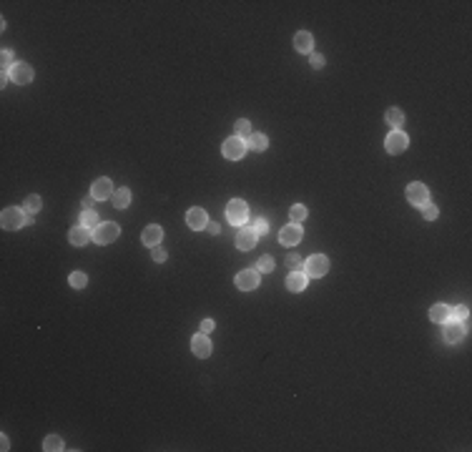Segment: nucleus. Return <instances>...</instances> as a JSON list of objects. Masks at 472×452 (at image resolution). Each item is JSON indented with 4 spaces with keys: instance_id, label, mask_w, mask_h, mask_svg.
<instances>
[{
    "instance_id": "f257e3e1",
    "label": "nucleus",
    "mask_w": 472,
    "mask_h": 452,
    "mask_svg": "<svg viewBox=\"0 0 472 452\" xmlns=\"http://www.w3.org/2000/svg\"><path fill=\"white\" fill-rule=\"evenodd\" d=\"M118 234H121L118 223L106 221V223H98V226H96L93 234H91V239H93L96 244H111V242H116V239H118Z\"/></svg>"
},
{
    "instance_id": "f03ea898",
    "label": "nucleus",
    "mask_w": 472,
    "mask_h": 452,
    "mask_svg": "<svg viewBox=\"0 0 472 452\" xmlns=\"http://www.w3.org/2000/svg\"><path fill=\"white\" fill-rule=\"evenodd\" d=\"M0 223H3V229H21V226H26V211L18 208V206H8L3 211V216H0Z\"/></svg>"
},
{
    "instance_id": "7ed1b4c3",
    "label": "nucleus",
    "mask_w": 472,
    "mask_h": 452,
    "mask_svg": "<svg viewBox=\"0 0 472 452\" xmlns=\"http://www.w3.org/2000/svg\"><path fill=\"white\" fill-rule=\"evenodd\" d=\"M247 216H249V206H247L242 198H231V201H228V206H226V218H228L233 226L244 223Z\"/></svg>"
},
{
    "instance_id": "20e7f679",
    "label": "nucleus",
    "mask_w": 472,
    "mask_h": 452,
    "mask_svg": "<svg viewBox=\"0 0 472 452\" xmlns=\"http://www.w3.org/2000/svg\"><path fill=\"white\" fill-rule=\"evenodd\" d=\"M327 272H329V259L324 254H314L304 264V274L307 277H324Z\"/></svg>"
},
{
    "instance_id": "39448f33",
    "label": "nucleus",
    "mask_w": 472,
    "mask_h": 452,
    "mask_svg": "<svg viewBox=\"0 0 472 452\" xmlns=\"http://www.w3.org/2000/svg\"><path fill=\"white\" fill-rule=\"evenodd\" d=\"M407 201H409L412 206H424V203H429V191H427V186L419 183V181L409 183V186H407Z\"/></svg>"
},
{
    "instance_id": "423d86ee",
    "label": "nucleus",
    "mask_w": 472,
    "mask_h": 452,
    "mask_svg": "<svg viewBox=\"0 0 472 452\" xmlns=\"http://www.w3.org/2000/svg\"><path fill=\"white\" fill-rule=\"evenodd\" d=\"M221 151H223V156H226V158L236 161V158H242V156L247 153V141H244V138H239V136H233V138H228V141L221 146Z\"/></svg>"
},
{
    "instance_id": "0eeeda50",
    "label": "nucleus",
    "mask_w": 472,
    "mask_h": 452,
    "mask_svg": "<svg viewBox=\"0 0 472 452\" xmlns=\"http://www.w3.org/2000/svg\"><path fill=\"white\" fill-rule=\"evenodd\" d=\"M236 287H239L242 292H252L259 287V272L257 269H244L236 274Z\"/></svg>"
},
{
    "instance_id": "6e6552de",
    "label": "nucleus",
    "mask_w": 472,
    "mask_h": 452,
    "mask_svg": "<svg viewBox=\"0 0 472 452\" xmlns=\"http://www.w3.org/2000/svg\"><path fill=\"white\" fill-rule=\"evenodd\" d=\"M464 329H467V327H464L462 322L447 319V322H444V334H442V337H444L447 344H457V342L464 337Z\"/></svg>"
},
{
    "instance_id": "1a4fd4ad",
    "label": "nucleus",
    "mask_w": 472,
    "mask_h": 452,
    "mask_svg": "<svg viewBox=\"0 0 472 452\" xmlns=\"http://www.w3.org/2000/svg\"><path fill=\"white\" fill-rule=\"evenodd\" d=\"M279 242H282L284 247H297V244L302 242V226H299V223L284 226V229L279 232Z\"/></svg>"
},
{
    "instance_id": "9d476101",
    "label": "nucleus",
    "mask_w": 472,
    "mask_h": 452,
    "mask_svg": "<svg viewBox=\"0 0 472 452\" xmlns=\"http://www.w3.org/2000/svg\"><path fill=\"white\" fill-rule=\"evenodd\" d=\"M407 143H409V138H407L402 131H392V133L387 136V141H384V146H387V151H389L392 156L402 153V151L407 148Z\"/></svg>"
},
{
    "instance_id": "9b49d317",
    "label": "nucleus",
    "mask_w": 472,
    "mask_h": 452,
    "mask_svg": "<svg viewBox=\"0 0 472 452\" xmlns=\"http://www.w3.org/2000/svg\"><path fill=\"white\" fill-rule=\"evenodd\" d=\"M11 76H13V83H16V86H28V83L33 81V68H31L28 63H16L13 71H11Z\"/></svg>"
},
{
    "instance_id": "f8f14e48",
    "label": "nucleus",
    "mask_w": 472,
    "mask_h": 452,
    "mask_svg": "<svg viewBox=\"0 0 472 452\" xmlns=\"http://www.w3.org/2000/svg\"><path fill=\"white\" fill-rule=\"evenodd\" d=\"M257 232L252 229V226H244V229H239V234H236V247L239 249H252V247H257Z\"/></svg>"
},
{
    "instance_id": "ddd939ff",
    "label": "nucleus",
    "mask_w": 472,
    "mask_h": 452,
    "mask_svg": "<svg viewBox=\"0 0 472 452\" xmlns=\"http://www.w3.org/2000/svg\"><path fill=\"white\" fill-rule=\"evenodd\" d=\"M161 239H163V229L161 226H156V223H151V226H146L143 229V234H141V242L146 244V247H158L161 244Z\"/></svg>"
},
{
    "instance_id": "4468645a",
    "label": "nucleus",
    "mask_w": 472,
    "mask_h": 452,
    "mask_svg": "<svg viewBox=\"0 0 472 452\" xmlns=\"http://www.w3.org/2000/svg\"><path fill=\"white\" fill-rule=\"evenodd\" d=\"M186 223L191 226L193 232H198V229H206L208 216H206V211H203V208H191V211L186 213Z\"/></svg>"
},
{
    "instance_id": "2eb2a0df",
    "label": "nucleus",
    "mask_w": 472,
    "mask_h": 452,
    "mask_svg": "<svg viewBox=\"0 0 472 452\" xmlns=\"http://www.w3.org/2000/svg\"><path fill=\"white\" fill-rule=\"evenodd\" d=\"M191 352H193L196 357L206 359V357L211 354V342H208V337H206V334H196V337L191 339Z\"/></svg>"
},
{
    "instance_id": "dca6fc26",
    "label": "nucleus",
    "mask_w": 472,
    "mask_h": 452,
    "mask_svg": "<svg viewBox=\"0 0 472 452\" xmlns=\"http://www.w3.org/2000/svg\"><path fill=\"white\" fill-rule=\"evenodd\" d=\"M111 196H113V183H111V178H98V181L93 183V198L103 201V198H111Z\"/></svg>"
},
{
    "instance_id": "f3484780",
    "label": "nucleus",
    "mask_w": 472,
    "mask_h": 452,
    "mask_svg": "<svg viewBox=\"0 0 472 452\" xmlns=\"http://www.w3.org/2000/svg\"><path fill=\"white\" fill-rule=\"evenodd\" d=\"M312 46H314L312 33L302 31V33H297V36H294V48H297L299 53H312Z\"/></svg>"
},
{
    "instance_id": "a211bd4d",
    "label": "nucleus",
    "mask_w": 472,
    "mask_h": 452,
    "mask_svg": "<svg viewBox=\"0 0 472 452\" xmlns=\"http://www.w3.org/2000/svg\"><path fill=\"white\" fill-rule=\"evenodd\" d=\"M304 287H307V274L304 272H292L287 277V289L289 292H302Z\"/></svg>"
},
{
    "instance_id": "6ab92c4d",
    "label": "nucleus",
    "mask_w": 472,
    "mask_h": 452,
    "mask_svg": "<svg viewBox=\"0 0 472 452\" xmlns=\"http://www.w3.org/2000/svg\"><path fill=\"white\" fill-rule=\"evenodd\" d=\"M68 239H71V244H73V247H86V244H88V239H91V234H88L86 226H76V229H71Z\"/></svg>"
},
{
    "instance_id": "aec40b11",
    "label": "nucleus",
    "mask_w": 472,
    "mask_h": 452,
    "mask_svg": "<svg viewBox=\"0 0 472 452\" xmlns=\"http://www.w3.org/2000/svg\"><path fill=\"white\" fill-rule=\"evenodd\" d=\"M429 319H432L434 324H444V322L449 319V307H447V304H434V307H429Z\"/></svg>"
},
{
    "instance_id": "412c9836",
    "label": "nucleus",
    "mask_w": 472,
    "mask_h": 452,
    "mask_svg": "<svg viewBox=\"0 0 472 452\" xmlns=\"http://www.w3.org/2000/svg\"><path fill=\"white\" fill-rule=\"evenodd\" d=\"M269 146V141H267V136L264 133H252L249 138H247V148H254V151H264Z\"/></svg>"
},
{
    "instance_id": "4be33fe9",
    "label": "nucleus",
    "mask_w": 472,
    "mask_h": 452,
    "mask_svg": "<svg viewBox=\"0 0 472 452\" xmlns=\"http://www.w3.org/2000/svg\"><path fill=\"white\" fill-rule=\"evenodd\" d=\"M111 198H113V206H116V208H126V206L131 203V191H128V188H116V193H113Z\"/></svg>"
},
{
    "instance_id": "5701e85b",
    "label": "nucleus",
    "mask_w": 472,
    "mask_h": 452,
    "mask_svg": "<svg viewBox=\"0 0 472 452\" xmlns=\"http://www.w3.org/2000/svg\"><path fill=\"white\" fill-rule=\"evenodd\" d=\"M233 128H236V136H239V138H244V141H247V138H249V136L254 133V131H252V123H249L247 118H239V121H236V126H233Z\"/></svg>"
},
{
    "instance_id": "b1692460",
    "label": "nucleus",
    "mask_w": 472,
    "mask_h": 452,
    "mask_svg": "<svg viewBox=\"0 0 472 452\" xmlns=\"http://www.w3.org/2000/svg\"><path fill=\"white\" fill-rule=\"evenodd\" d=\"M43 449H48V452H58V449H63V439H61L58 434H48L46 442H43Z\"/></svg>"
},
{
    "instance_id": "393cba45",
    "label": "nucleus",
    "mask_w": 472,
    "mask_h": 452,
    "mask_svg": "<svg viewBox=\"0 0 472 452\" xmlns=\"http://www.w3.org/2000/svg\"><path fill=\"white\" fill-rule=\"evenodd\" d=\"M384 118H387V123H389V126H402V121H404V113H402L399 108H389V111L384 113Z\"/></svg>"
},
{
    "instance_id": "a878e982",
    "label": "nucleus",
    "mask_w": 472,
    "mask_h": 452,
    "mask_svg": "<svg viewBox=\"0 0 472 452\" xmlns=\"http://www.w3.org/2000/svg\"><path fill=\"white\" fill-rule=\"evenodd\" d=\"M81 226H86V229H91V226H98L96 211H83V213H81Z\"/></svg>"
},
{
    "instance_id": "bb28decb",
    "label": "nucleus",
    "mask_w": 472,
    "mask_h": 452,
    "mask_svg": "<svg viewBox=\"0 0 472 452\" xmlns=\"http://www.w3.org/2000/svg\"><path fill=\"white\" fill-rule=\"evenodd\" d=\"M38 208H41V196H28L26 203H23V211L26 213H36Z\"/></svg>"
},
{
    "instance_id": "cd10ccee",
    "label": "nucleus",
    "mask_w": 472,
    "mask_h": 452,
    "mask_svg": "<svg viewBox=\"0 0 472 452\" xmlns=\"http://www.w3.org/2000/svg\"><path fill=\"white\" fill-rule=\"evenodd\" d=\"M292 223H302L304 218H307V208L302 206V203H297V206H292Z\"/></svg>"
},
{
    "instance_id": "c85d7f7f",
    "label": "nucleus",
    "mask_w": 472,
    "mask_h": 452,
    "mask_svg": "<svg viewBox=\"0 0 472 452\" xmlns=\"http://www.w3.org/2000/svg\"><path fill=\"white\" fill-rule=\"evenodd\" d=\"M68 282H71V287H76V289H83V287L88 284V277H86L83 272H73Z\"/></svg>"
},
{
    "instance_id": "c756f323",
    "label": "nucleus",
    "mask_w": 472,
    "mask_h": 452,
    "mask_svg": "<svg viewBox=\"0 0 472 452\" xmlns=\"http://www.w3.org/2000/svg\"><path fill=\"white\" fill-rule=\"evenodd\" d=\"M287 267H289L292 272H302V269H304V262H302L299 254H289V257H287Z\"/></svg>"
},
{
    "instance_id": "7c9ffc66",
    "label": "nucleus",
    "mask_w": 472,
    "mask_h": 452,
    "mask_svg": "<svg viewBox=\"0 0 472 452\" xmlns=\"http://www.w3.org/2000/svg\"><path fill=\"white\" fill-rule=\"evenodd\" d=\"M272 269H274V259H272L269 254H267V257H262V259H259L257 272H264V274H267V272H272Z\"/></svg>"
},
{
    "instance_id": "2f4dec72",
    "label": "nucleus",
    "mask_w": 472,
    "mask_h": 452,
    "mask_svg": "<svg viewBox=\"0 0 472 452\" xmlns=\"http://www.w3.org/2000/svg\"><path fill=\"white\" fill-rule=\"evenodd\" d=\"M0 63H3V71H13V53L11 51H3V53H0Z\"/></svg>"
},
{
    "instance_id": "473e14b6",
    "label": "nucleus",
    "mask_w": 472,
    "mask_h": 452,
    "mask_svg": "<svg viewBox=\"0 0 472 452\" xmlns=\"http://www.w3.org/2000/svg\"><path fill=\"white\" fill-rule=\"evenodd\" d=\"M254 232H257L259 237L269 232V223H267V218H257V221H254Z\"/></svg>"
},
{
    "instance_id": "72a5a7b5",
    "label": "nucleus",
    "mask_w": 472,
    "mask_h": 452,
    "mask_svg": "<svg viewBox=\"0 0 472 452\" xmlns=\"http://www.w3.org/2000/svg\"><path fill=\"white\" fill-rule=\"evenodd\" d=\"M422 216H424L427 221L437 218V206H432V203H424V208H422Z\"/></svg>"
},
{
    "instance_id": "f704fd0d",
    "label": "nucleus",
    "mask_w": 472,
    "mask_h": 452,
    "mask_svg": "<svg viewBox=\"0 0 472 452\" xmlns=\"http://www.w3.org/2000/svg\"><path fill=\"white\" fill-rule=\"evenodd\" d=\"M151 254H153V262H158V264H161V262H166V252H163L161 247H153V252H151Z\"/></svg>"
},
{
    "instance_id": "c9c22d12",
    "label": "nucleus",
    "mask_w": 472,
    "mask_h": 452,
    "mask_svg": "<svg viewBox=\"0 0 472 452\" xmlns=\"http://www.w3.org/2000/svg\"><path fill=\"white\" fill-rule=\"evenodd\" d=\"M213 327H216V324H213V319H203V322H201V334L213 332Z\"/></svg>"
},
{
    "instance_id": "e433bc0d",
    "label": "nucleus",
    "mask_w": 472,
    "mask_h": 452,
    "mask_svg": "<svg viewBox=\"0 0 472 452\" xmlns=\"http://www.w3.org/2000/svg\"><path fill=\"white\" fill-rule=\"evenodd\" d=\"M206 232H208V234H213V237H216V234H218V232H221V226H218V223H216V221H208V223H206Z\"/></svg>"
},
{
    "instance_id": "4c0bfd02",
    "label": "nucleus",
    "mask_w": 472,
    "mask_h": 452,
    "mask_svg": "<svg viewBox=\"0 0 472 452\" xmlns=\"http://www.w3.org/2000/svg\"><path fill=\"white\" fill-rule=\"evenodd\" d=\"M312 66H314V68H322V66H324V56H319V53H312Z\"/></svg>"
},
{
    "instance_id": "58836bf2",
    "label": "nucleus",
    "mask_w": 472,
    "mask_h": 452,
    "mask_svg": "<svg viewBox=\"0 0 472 452\" xmlns=\"http://www.w3.org/2000/svg\"><path fill=\"white\" fill-rule=\"evenodd\" d=\"M83 206H86V211H93V208H96V198H93V196L83 198Z\"/></svg>"
},
{
    "instance_id": "ea45409f",
    "label": "nucleus",
    "mask_w": 472,
    "mask_h": 452,
    "mask_svg": "<svg viewBox=\"0 0 472 452\" xmlns=\"http://www.w3.org/2000/svg\"><path fill=\"white\" fill-rule=\"evenodd\" d=\"M13 81V76H11V71H3V76H0V83H3V86H8Z\"/></svg>"
},
{
    "instance_id": "a19ab883",
    "label": "nucleus",
    "mask_w": 472,
    "mask_h": 452,
    "mask_svg": "<svg viewBox=\"0 0 472 452\" xmlns=\"http://www.w3.org/2000/svg\"><path fill=\"white\" fill-rule=\"evenodd\" d=\"M0 444H3V447H0V449H11V442H8V437H6V434L0 437Z\"/></svg>"
}]
</instances>
